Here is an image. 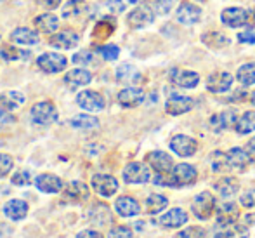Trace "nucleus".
Listing matches in <instances>:
<instances>
[{
    "instance_id": "f257e3e1",
    "label": "nucleus",
    "mask_w": 255,
    "mask_h": 238,
    "mask_svg": "<svg viewBox=\"0 0 255 238\" xmlns=\"http://www.w3.org/2000/svg\"><path fill=\"white\" fill-rule=\"evenodd\" d=\"M66 56L57 52H45L42 56H38L37 59V66L45 73H59V71H63L66 68Z\"/></svg>"
},
{
    "instance_id": "f03ea898",
    "label": "nucleus",
    "mask_w": 255,
    "mask_h": 238,
    "mask_svg": "<svg viewBox=\"0 0 255 238\" xmlns=\"http://www.w3.org/2000/svg\"><path fill=\"white\" fill-rule=\"evenodd\" d=\"M191 209H193V214H195L196 218L202 219V221H207V219L212 216V212H214V209H215L214 195H212L210 191H202V193L195 198Z\"/></svg>"
},
{
    "instance_id": "7ed1b4c3",
    "label": "nucleus",
    "mask_w": 255,
    "mask_h": 238,
    "mask_svg": "<svg viewBox=\"0 0 255 238\" xmlns=\"http://www.w3.org/2000/svg\"><path fill=\"white\" fill-rule=\"evenodd\" d=\"M124 179L125 183H130V185H142V183H148L151 179V172L146 164L132 162L124 169Z\"/></svg>"
},
{
    "instance_id": "20e7f679",
    "label": "nucleus",
    "mask_w": 255,
    "mask_h": 238,
    "mask_svg": "<svg viewBox=\"0 0 255 238\" xmlns=\"http://www.w3.org/2000/svg\"><path fill=\"white\" fill-rule=\"evenodd\" d=\"M31 118L38 125H49L57 120V110L52 103L42 101V103H37L31 108Z\"/></svg>"
},
{
    "instance_id": "39448f33",
    "label": "nucleus",
    "mask_w": 255,
    "mask_h": 238,
    "mask_svg": "<svg viewBox=\"0 0 255 238\" xmlns=\"http://www.w3.org/2000/svg\"><path fill=\"white\" fill-rule=\"evenodd\" d=\"M170 150L174 153H177L179 157H191V155L196 153L198 150V143L195 141L193 138L189 136H184V134H177L170 139Z\"/></svg>"
},
{
    "instance_id": "423d86ee",
    "label": "nucleus",
    "mask_w": 255,
    "mask_h": 238,
    "mask_svg": "<svg viewBox=\"0 0 255 238\" xmlns=\"http://www.w3.org/2000/svg\"><path fill=\"white\" fill-rule=\"evenodd\" d=\"M92 188L96 193H99L101 197H113L118 190V181L110 174H96L92 178Z\"/></svg>"
},
{
    "instance_id": "0eeeda50",
    "label": "nucleus",
    "mask_w": 255,
    "mask_h": 238,
    "mask_svg": "<svg viewBox=\"0 0 255 238\" xmlns=\"http://www.w3.org/2000/svg\"><path fill=\"white\" fill-rule=\"evenodd\" d=\"M195 106V101L188 96H181V94H172L165 103V110H167L168 115H182V113H188L189 110H193Z\"/></svg>"
},
{
    "instance_id": "6e6552de",
    "label": "nucleus",
    "mask_w": 255,
    "mask_h": 238,
    "mask_svg": "<svg viewBox=\"0 0 255 238\" xmlns=\"http://www.w3.org/2000/svg\"><path fill=\"white\" fill-rule=\"evenodd\" d=\"M146 160L156 171V174H168L174 171V160L165 151H151V153H148Z\"/></svg>"
},
{
    "instance_id": "1a4fd4ad",
    "label": "nucleus",
    "mask_w": 255,
    "mask_h": 238,
    "mask_svg": "<svg viewBox=\"0 0 255 238\" xmlns=\"http://www.w3.org/2000/svg\"><path fill=\"white\" fill-rule=\"evenodd\" d=\"M240 120V115L236 110H226L219 115H214L210 120V127L214 129L215 132H221V131H226V129H233L236 127Z\"/></svg>"
},
{
    "instance_id": "9d476101",
    "label": "nucleus",
    "mask_w": 255,
    "mask_h": 238,
    "mask_svg": "<svg viewBox=\"0 0 255 238\" xmlns=\"http://www.w3.org/2000/svg\"><path fill=\"white\" fill-rule=\"evenodd\" d=\"M240 218V207L233 202H224L217 209V228L235 225Z\"/></svg>"
},
{
    "instance_id": "9b49d317",
    "label": "nucleus",
    "mask_w": 255,
    "mask_h": 238,
    "mask_svg": "<svg viewBox=\"0 0 255 238\" xmlns=\"http://www.w3.org/2000/svg\"><path fill=\"white\" fill-rule=\"evenodd\" d=\"M77 103L85 111H101L104 108V97L96 91H82L77 96Z\"/></svg>"
},
{
    "instance_id": "f8f14e48",
    "label": "nucleus",
    "mask_w": 255,
    "mask_h": 238,
    "mask_svg": "<svg viewBox=\"0 0 255 238\" xmlns=\"http://www.w3.org/2000/svg\"><path fill=\"white\" fill-rule=\"evenodd\" d=\"M172 174H174V179H175V188H179V186L193 185V183L196 181V176H198L196 174V169L189 164L175 165L174 171H172Z\"/></svg>"
},
{
    "instance_id": "ddd939ff",
    "label": "nucleus",
    "mask_w": 255,
    "mask_h": 238,
    "mask_svg": "<svg viewBox=\"0 0 255 238\" xmlns=\"http://www.w3.org/2000/svg\"><path fill=\"white\" fill-rule=\"evenodd\" d=\"M154 19V14L149 7L142 5V7H135L127 17V23L130 24L132 28H144L148 24H151Z\"/></svg>"
},
{
    "instance_id": "4468645a",
    "label": "nucleus",
    "mask_w": 255,
    "mask_h": 238,
    "mask_svg": "<svg viewBox=\"0 0 255 238\" xmlns=\"http://www.w3.org/2000/svg\"><path fill=\"white\" fill-rule=\"evenodd\" d=\"M221 19H222V23L228 24V26L238 28L247 23L249 14H247V10L242 9V7H228V9L222 10Z\"/></svg>"
},
{
    "instance_id": "2eb2a0df",
    "label": "nucleus",
    "mask_w": 255,
    "mask_h": 238,
    "mask_svg": "<svg viewBox=\"0 0 255 238\" xmlns=\"http://www.w3.org/2000/svg\"><path fill=\"white\" fill-rule=\"evenodd\" d=\"M231 85H233V77L228 73V71L214 73V75H210L207 80V89L210 92H215V94H221V92L229 91Z\"/></svg>"
},
{
    "instance_id": "dca6fc26",
    "label": "nucleus",
    "mask_w": 255,
    "mask_h": 238,
    "mask_svg": "<svg viewBox=\"0 0 255 238\" xmlns=\"http://www.w3.org/2000/svg\"><path fill=\"white\" fill-rule=\"evenodd\" d=\"M78 35L71 30H66V31H59V33L52 35L49 44L52 45L54 49H61V50H66V49H73L78 45Z\"/></svg>"
},
{
    "instance_id": "f3484780",
    "label": "nucleus",
    "mask_w": 255,
    "mask_h": 238,
    "mask_svg": "<svg viewBox=\"0 0 255 238\" xmlns=\"http://www.w3.org/2000/svg\"><path fill=\"white\" fill-rule=\"evenodd\" d=\"M200 17H202V10H200L198 5H195V3H191V2L181 3V7H179V10H177L179 23L195 24L196 21H200Z\"/></svg>"
},
{
    "instance_id": "a211bd4d",
    "label": "nucleus",
    "mask_w": 255,
    "mask_h": 238,
    "mask_svg": "<svg viewBox=\"0 0 255 238\" xmlns=\"http://www.w3.org/2000/svg\"><path fill=\"white\" fill-rule=\"evenodd\" d=\"M188 223V214L182 209H170L167 214H163L160 218V225L163 228H181Z\"/></svg>"
},
{
    "instance_id": "6ab92c4d",
    "label": "nucleus",
    "mask_w": 255,
    "mask_h": 238,
    "mask_svg": "<svg viewBox=\"0 0 255 238\" xmlns=\"http://www.w3.org/2000/svg\"><path fill=\"white\" fill-rule=\"evenodd\" d=\"M144 101V92L137 87H127L120 91L118 94V103L124 108H135Z\"/></svg>"
},
{
    "instance_id": "aec40b11",
    "label": "nucleus",
    "mask_w": 255,
    "mask_h": 238,
    "mask_svg": "<svg viewBox=\"0 0 255 238\" xmlns=\"http://www.w3.org/2000/svg\"><path fill=\"white\" fill-rule=\"evenodd\" d=\"M170 78L174 84H177L179 87H184V89H195L200 82L198 73L189 70H174Z\"/></svg>"
},
{
    "instance_id": "412c9836",
    "label": "nucleus",
    "mask_w": 255,
    "mask_h": 238,
    "mask_svg": "<svg viewBox=\"0 0 255 238\" xmlns=\"http://www.w3.org/2000/svg\"><path fill=\"white\" fill-rule=\"evenodd\" d=\"M115 211L122 216V218H134L141 212L139 204L132 197H120L115 202Z\"/></svg>"
},
{
    "instance_id": "4be33fe9",
    "label": "nucleus",
    "mask_w": 255,
    "mask_h": 238,
    "mask_svg": "<svg viewBox=\"0 0 255 238\" xmlns=\"http://www.w3.org/2000/svg\"><path fill=\"white\" fill-rule=\"evenodd\" d=\"M35 186L44 193H59L63 190V181L57 176L52 174H40L35 179Z\"/></svg>"
},
{
    "instance_id": "5701e85b",
    "label": "nucleus",
    "mask_w": 255,
    "mask_h": 238,
    "mask_svg": "<svg viewBox=\"0 0 255 238\" xmlns=\"http://www.w3.org/2000/svg\"><path fill=\"white\" fill-rule=\"evenodd\" d=\"M3 214L9 219H12V221H21V219H24L28 214V204L23 200H17V198L9 200L3 205Z\"/></svg>"
},
{
    "instance_id": "b1692460",
    "label": "nucleus",
    "mask_w": 255,
    "mask_h": 238,
    "mask_svg": "<svg viewBox=\"0 0 255 238\" xmlns=\"http://www.w3.org/2000/svg\"><path fill=\"white\" fill-rule=\"evenodd\" d=\"M226 155H228L229 165H231L233 169L243 171V169L249 167V165L252 164V157H250L245 150H242V148H231Z\"/></svg>"
},
{
    "instance_id": "393cba45",
    "label": "nucleus",
    "mask_w": 255,
    "mask_h": 238,
    "mask_svg": "<svg viewBox=\"0 0 255 238\" xmlns=\"http://www.w3.org/2000/svg\"><path fill=\"white\" fill-rule=\"evenodd\" d=\"M38 33L30 28H16V30L10 33V42L19 45H35L38 44Z\"/></svg>"
},
{
    "instance_id": "a878e982",
    "label": "nucleus",
    "mask_w": 255,
    "mask_h": 238,
    "mask_svg": "<svg viewBox=\"0 0 255 238\" xmlns=\"http://www.w3.org/2000/svg\"><path fill=\"white\" fill-rule=\"evenodd\" d=\"M64 198L70 202H84L89 198V188L80 181H73L64 190Z\"/></svg>"
},
{
    "instance_id": "bb28decb",
    "label": "nucleus",
    "mask_w": 255,
    "mask_h": 238,
    "mask_svg": "<svg viewBox=\"0 0 255 238\" xmlns=\"http://www.w3.org/2000/svg\"><path fill=\"white\" fill-rule=\"evenodd\" d=\"M117 80L122 82V84L134 85V84H139V82L142 80V77L132 64H122L117 70Z\"/></svg>"
},
{
    "instance_id": "cd10ccee",
    "label": "nucleus",
    "mask_w": 255,
    "mask_h": 238,
    "mask_svg": "<svg viewBox=\"0 0 255 238\" xmlns=\"http://www.w3.org/2000/svg\"><path fill=\"white\" fill-rule=\"evenodd\" d=\"M214 188H215V191H217L219 195H221V197L231 198V197H235V195L238 193L240 183H238V179H235V178H222V179H219V181L215 183Z\"/></svg>"
},
{
    "instance_id": "c85d7f7f",
    "label": "nucleus",
    "mask_w": 255,
    "mask_h": 238,
    "mask_svg": "<svg viewBox=\"0 0 255 238\" xmlns=\"http://www.w3.org/2000/svg\"><path fill=\"white\" fill-rule=\"evenodd\" d=\"M24 103V94L17 91H9L0 94V110L3 111H12L16 108H19Z\"/></svg>"
},
{
    "instance_id": "c756f323",
    "label": "nucleus",
    "mask_w": 255,
    "mask_h": 238,
    "mask_svg": "<svg viewBox=\"0 0 255 238\" xmlns=\"http://www.w3.org/2000/svg\"><path fill=\"white\" fill-rule=\"evenodd\" d=\"M91 80H92V75L89 73L87 70H82V68L68 71L66 77H64V82H66L70 87H82V85L91 84Z\"/></svg>"
},
{
    "instance_id": "7c9ffc66",
    "label": "nucleus",
    "mask_w": 255,
    "mask_h": 238,
    "mask_svg": "<svg viewBox=\"0 0 255 238\" xmlns=\"http://www.w3.org/2000/svg\"><path fill=\"white\" fill-rule=\"evenodd\" d=\"M214 238H250V233L247 226L243 225H229L224 226L222 230H217Z\"/></svg>"
},
{
    "instance_id": "2f4dec72",
    "label": "nucleus",
    "mask_w": 255,
    "mask_h": 238,
    "mask_svg": "<svg viewBox=\"0 0 255 238\" xmlns=\"http://www.w3.org/2000/svg\"><path fill=\"white\" fill-rule=\"evenodd\" d=\"M35 24H37V28L42 33H52V31H56L57 26H59V19H57V16H54L52 12H45V14H40L38 17H35Z\"/></svg>"
},
{
    "instance_id": "473e14b6",
    "label": "nucleus",
    "mask_w": 255,
    "mask_h": 238,
    "mask_svg": "<svg viewBox=\"0 0 255 238\" xmlns=\"http://www.w3.org/2000/svg\"><path fill=\"white\" fill-rule=\"evenodd\" d=\"M85 10H87V3H85L84 0H71V2H68L66 5H64L61 16H63L64 19H73V17L82 16Z\"/></svg>"
},
{
    "instance_id": "72a5a7b5",
    "label": "nucleus",
    "mask_w": 255,
    "mask_h": 238,
    "mask_svg": "<svg viewBox=\"0 0 255 238\" xmlns=\"http://www.w3.org/2000/svg\"><path fill=\"white\" fill-rule=\"evenodd\" d=\"M236 132L238 134H250L255 131V111H247L240 117L238 124H236Z\"/></svg>"
},
{
    "instance_id": "f704fd0d",
    "label": "nucleus",
    "mask_w": 255,
    "mask_h": 238,
    "mask_svg": "<svg viewBox=\"0 0 255 238\" xmlns=\"http://www.w3.org/2000/svg\"><path fill=\"white\" fill-rule=\"evenodd\" d=\"M71 125L75 129H80V131H91V129L98 127L99 120L96 117H91V115H77V117L71 118Z\"/></svg>"
},
{
    "instance_id": "c9c22d12",
    "label": "nucleus",
    "mask_w": 255,
    "mask_h": 238,
    "mask_svg": "<svg viewBox=\"0 0 255 238\" xmlns=\"http://www.w3.org/2000/svg\"><path fill=\"white\" fill-rule=\"evenodd\" d=\"M168 205V200L163 197V195H149L148 200H146V211L149 214H160L165 207Z\"/></svg>"
},
{
    "instance_id": "e433bc0d",
    "label": "nucleus",
    "mask_w": 255,
    "mask_h": 238,
    "mask_svg": "<svg viewBox=\"0 0 255 238\" xmlns=\"http://www.w3.org/2000/svg\"><path fill=\"white\" fill-rule=\"evenodd\" d=\"M240 84L243 85H254L255 84V63H247L240 66L238 73H236Z\"/></svg>"
},
{
    "instance_id": "4c0bfd02",
    "label": "nucleus",
    "mask_w": 255,
    "mask_h": 238,
    "mask_svg": "<svg viewBox=\"0 0 255 238\" xmlns=\"http://www.w3.org/2000/svg\"><path fill=\"white\" fill-rule=\"evenodd\" d=\"M210 165L215 172H226L228 169H231L228 155L222 153V151H214V153L210 155Z\"/></svg>"
},
{
    "instance_id": "58836bf2",
    "label": "nucleus",
    "mask_w": 255,
    "mask_h": 238,
    "mask_svg": "<svg viewBox=\"0 0 255 238\" xmlns=\"http://www.w3.org/2000/svg\"><path fill=\"white\" fill-rule=\"evenodd\" d=\"M115 30V23L113 21H108V19H103L99 21L98 24L94 26V31H92V37L96 38V40H103V38H108L111 33H113Z\"/></svg>"
},
{
    "instance_id": "ea45409f",
    "label": "nucleus",
    "mask_w": 255,
    "mask_h": 238,
    "mask_svg": "<svg viewBox=\"0 0 255 238\" xmlns=\"http://www.w3.org/2000/svg\"><path fill=\"white\" fill-rule=\"evenodd\" d=\"M0 56L5 61H23L30 57V52L23 49H16V47H2L0 49Z\"/></svg>"
},
{
    "instance_id": "a19ab883",
    "label": "nucleus",
    "mask_w": 255,
    "mask_h": 238,
    "mask_svg": "<svg viewBox=\"0 0 255 238\" xmlns=\"http://www.w3.org/2000/svg\"><path fill=\"white\" fill-rule=\"evenodd\" d=\"M203 42L207 45H210V47H224V45L229 44L228 37H224L222 33H207L203 35Z\"/></svg>"
},
{
    "instance_id": "79ce46f5",
    "label": "nucleus",
    "mask_w": 255,
    "mask_h": 238,
    "mask_svg": "<svg viewBox=\"0 0 255 238\" xmlns=\"http://www.w3.org/2000/svg\"><path fill=\"white\" fill-rule=\"evenodd\" d=\"M73 63L78 64V66H92V64H96L98 61H96V56L92 52H89V50H80V52H77L73 56Z\"/></svg>"
},
{
    "instance_id": "37998d69",
    "label": "nucleus",
    "mask_w": 255,
    "mask_h": 238,
    "mask_svg": "<svg viewBox=\"0 0 255 238\" xmlns=\"http://www.w3.org/2000/svg\"><path fill=\"white\" fill-rule=\"evenodd\" d=\"M98 52L101 54V57H104L106 61H115L118 57V54H120V49L113 44H108V45L98 47Z\"/></svg>"
},
{
    "instance_id": "c03bdc74",
    "label": "nucleus",
    "mask_w": 255,
    "mask_h": 238,
    "mask_svg": "<svg viewBox=\"0 0 255 238\" xmlns=\"http://www.w3.org/2000/svg\"><path fill=\"white\" fill-rule=\"evenodd\" d=\"M205 230L203 228H198V226H189V228L182 230L179 232L175 238H205Z\"/></svg>"
},
{
    "instance_id": "a18cd8bd",
    "label": "nucleus",
    "mask_w": 255,
    "mask_h": 238,
    "mask_svg": "<svg viewBox=\"0 0 255 238\" xmlns=\"http://www.w3.org/2000/svg\"><path fill=\"white\" fill-rule=\"evenodd\" d=\"M10 183L16 186H28L31 183V174L28 171H19L10 178Z\"/></svg>"
},
{
    "instance_id": "49530a36",
    "label": "nucleus",
    "mask_w": 255,
    "mask_h": 238,
    "mask_svg": "<svg viewBox=\"0 0 255 238\" xmlns=\"http://www.w3.org/2000/svg\"><path fill=\"white\" fill-rule=\"evenodd\" d=\"M177 0H153L154 3V9H156L158 14H167L172 10V7L175 5Z\"/></svg>"
},
{
    "instance_id": "de8ad7c7",
    "label": "nucleus",
    "mask_w": 255,
    "mask_h": 238,
    "mask_svg": "<svg viewBox=\"0 0 255 238\" xmlns=\"http://www.w3.org/2000/svg\"><path fill=\"white\" fill-rule=\"evenodd\" d=\"M12 167H14L12 158H10L9 155H5V153H0V178H3V176L9 174Z\"/></svg>"
},
{
    "instance_id": "09e8293b",
    "label": "nucleus",
    "mask_w": 255,
    "mask_h": 238,
    "mask_svg": "<svg viewBox=\"0 0 255 238\" xmlns=\"http://www.w3.org/2000/svg\"><path fill=\"white\" fill-rule=\"evenodd\" d=\"M108 238H134V235L127 226H117V228L111 230Z\"/></svg>"
},
{
    "instance_id": "8fccbe9b",
    "label": "nucleus",
    "mask_w": 255,
    "mask_h": 238,
    "mask_svg": "<svg viewBox=\"0 0 255 238\" xmlns=\"http://www.w3.org/2000/svg\"><path fill=\"white\" fill-rule=\"evenodd\" d=\"M240 202H242V205H243V207H247V209L255 207V190L245 191V193L242 195V198H240Z\"/></svg>"
},
{
    "instance_id": "3c124183",
    "label": "nucleus",
    "mask_w": 255,
    "mask_h": 238,
    "mask_svg": "<svg viewBox=\"0 0 255 238\" xmlns=\"http://www.w3.org/2000/svg\"><path fill=\"white\" fill-rule=\"evenodd\" d=\"M125 3L127 0H108V7L111 12H122L125 9Z\"/></svg>"
},
{
    "instance_id": "603ef678",
    "label": "nucleus",
    "mask_w": 255,
    "mask_h": 238,
    "mask_svg": "<svg viewBox=\"0 0 255 238\" xmlns=\"http://www.w3.org/2000/svg\"><path fill=\"white\" fill-rule=\"evenodd\" d=\"M238 40L242 42V44H255V31L249 30V31H243V33L238 35Z\"/></svg>"
},
{
    "instance_id": "864d4df0",
    "label": "nucleus",
    "mask_w": 255,
    "mask_h": 238,
    "mask_svg": "<svg viewBox=\"0 0 255 238\" xmlns=\"http://www.w3.org/2000/svg\"><path fill=\"white\" fill-rule=\"evenodd\" d=\"M77 238H103V235L99 232H94V230H85V232L78 233Z\"/></svg>"
},
{
    "instance_id": "5fc2aeb1",
    "label": "nucleus",
    "mask_w": 255,
    "mask_h": 238,
    "mask_svg": "<svg viewBox=\"0 0 255 238\" xmlns=\"http://www.w3.org/2000/svg\"><path fill=\"white\" fill-rule=\"evenodd\" d=\"M40 5H44L45 9H49V10H52V9H56V7H59V3H61V0H37Z\"/></svg>"
},
{
    "instance_id": "6e6d98bb",
    "label": "nucleus",
    "mask_w": 255,
    "mask_h": 238,
    "mask_svg": "<svg viewBox=\"0 0 255 238\" xmlns=\"http://www.w3.org/2000/svg\"><path fill=\"white\" fill-rule=\"evenodd\" d=\"M9 122H14V117L9 113V111L0 110V124H9Z\"/></svg>"
},
{
    "instance_id": "4d7b16f0",
    "label": "nucleus",
    "mask_w": 255,
    "mask_h": 238,
    "mask_svg": "<svg viewBox=\"0 0 255 238\" xmlns=\"http://www.w3.org/2000/svg\"><path fill=\"white\" fill-rule=\"evenodd\" d=\"M249 148H250V151H254V153H255V138L249 141Z\"/></svg>"
},
{
    "instance_id": "13d9d810",
    "label": "nucleus",
    "mask_w": 255,
    "mask_h": 238,
    "mask_svg": "<svg viewBox=\"0 0 255 238\" xmlns=\"http://www.w3.org/2000/svg\"><path fill=\"white\" fill-rule=\"evenodd\" d=\"M250 99H252V103H254V106H255V92H252V96H250Z\"/></svg>"
},
{
    "instance_id": "bf43d9fd",
    "label": "nucleus",
    "mask_w": 255,
    "mask_h": 238,
    "mask_svg": "<svg viewBox=\"0 0 255 238\" xmlns=\"http://www.w3.org/2000/svg\"><path fill=\"white\" fill-rule=\"evenodd\" d=\"M128 3H137V2H141V0H127Z\"/></svg>"
},
{
    "instance_id": "052dcab7",
    "label": "nucleus",
    "mask_w": 255,
    "mask_h": 238,
    "mask_svg": "<svg viewBox=\"0 0 255 238\" xmlns=\"http://www.w3.org/2000/svg\"><path fill=\"white\" fill-rule=\"evenodd\" d=\"M252 16H254V21H255V9H254V12H252Z\"/></svg>"
}]
</instances>
